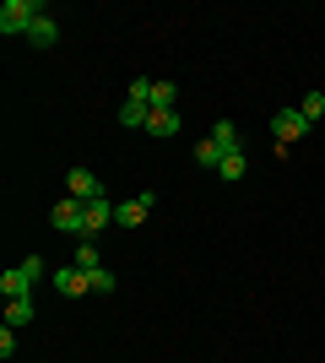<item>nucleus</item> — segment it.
Segmentation results:
<instances>
[{
	"mask_svg": "<svg viewBox=\"0 0 325 363\" xmlns=\"http://www.w3.org/2000/svg\"><path fill=\"white\" fill-rule=\"evenodd\" d=\"M44 11H49L44 0H6V6H0V33H6V38H28V28Z\"/></svg>",
	"mask_w": 325,
	"mask_h": 363,
	"instance_id": "f257e3e1",
	"label": "nucleus"
},
{
	"mask_svg": "<svg viewBox=\"0 0 325 363\" xmlns=\"http://www.w3.org/2000/svg\"><path fill=\"white\" fill-rule=\"evenodd\" d=\"M271 136H277V152L298 147V141L309 136V120L298 114V104H287V108H277V114H271Z\"/></svg>",
	"mask_w": 325,
	"mask_h": 363,
	"instance_id": "f03ea898",
	"label": "nucleus"
},
{
	"mask_svg": "<svg viewBox=\"0 0 325 363\" xmlns=\"http://www.w3.org/2000/svg\"><path fill=\"white\" fill-rule=\"evenodd\" d=\"M108 223H114V201H108V196H98V201H87V206H81V239L98 244V233H103ZM81 239H76V244H81Z\"/></svg>",
	"mask_w": 325,
	"mask_h": 363,
	"instance_id": "7ed1b4c3",
	"label": "nucleus"
},
{
	"mask_svg": "<svg viewBox=\"0 0 325 363\" xmlns=\"http://www.w3.org/2000/svg\"><path fill=\"white\" fill-rule=\"evenodd\" d=\"M152 206H157L152 190H141V196H130V201H120V206H114V223H120V228H141L147 217H152Z\"/></svg>",
	"mask_w": 325,
	"mask_h": 363,
	"instance_id": "20e7f679",
	"label": "nucleus"
},
{
	"mask_svg": "<svg viewBox=\"0 0 325 363\" xmlns=\"http://www.w3.org/2000/svg\"><path fill=\"white\" fill-rule=\"evenodd\" d=\"M55 293H60V298H87V293H93V277L81 272V266H60V272H55Z\"/></svg>",
	"mask_w": 325,
	"mask_h": 363,
	"instance_id": "39448f33",
	"label": "nucleus"
},
{
	"mask_svg": "<svg viewBox=\"0 0 325 363\" xmlns=\"http://www.w3.org/2000/svg\"><path fill=\"white\" fill-rule=\"evenodd\" d=\"M49 223L60 228V233H76V239H81V201L76 196H60L55 206H49Z\"/></svg>",
	"mask_w": 325,
	"mask_h": 363,
	"instance_id": "423d86ee",
	"label": "nucleus"
},
{
	"mask_svg": "<svg viewBox=\"0 0 325 363\" xmlns=\"http://www.w3.org/2000/svg\"><path fill=\"white\" fill-rule=\"evenodd\" d=\"M65 196H76L81 206H87V201H98V196H103V184H98V174H93V168H71V174H65Z\"/></svg>",
	"mask_w": 325,
	"mask_h": 363,
	"instance_id": "0eeeda50",
	"label": "nucleus"
},
{
	"mask_svg": "<svg viewBox=\"0 0 325 363\" xmlns=\"http://www.w3.org/2000/svg\"><path fill=\"white\" fill-rule=\"evenodd\" d=\"M28 44H33V49H55V44H60V22L44 11V16H38V22L28 28Z\"/></svg>",
	"mask_w": 325,
	"mask_h": 363,
	"instance_id": "6e6552de",
	"label": "nucleus"
},
{
	"mask_svg": "<svg viewBox=\"0 0 325 363\" xmlns=\"http://www.w3.org/2000/svg\"><path fill=\"white\" fill-rule=\"evenodd\" d=\"M147 136H179V108H152V114H147Z\"/></svg>",
	"mask_w": 325,
	"mask_h": 363,
	"instance_id": "1a4fd4ad",
	"label": "nucleus"
},
{
	"mask_svg": "<svg viewBox=\"0 0 325 363\" xmlns=\"http://www.w3.org/2000/svg\"><path fill=\"white\" fill-rule=\"evenodd\" d=\"M0 293H6V298H33V277L22 272V266H16V272H6V277H0Z\"/></svg>",
	"mask_w": 325,
	"mask_h": 363,
	"instance_id": "9d476101",
	"label": "nucleus"
},
{
	"mask_svg": "<svg viewBox=\"0 0 325 363\" xmlns=\"http://www.w3.org/2000/svg\"><path fill=\"white\" fill-rule=\"evenodd\" d=\"M217 174H222V184H239L249 174V157H244V152H228V157L217 163Z\"/></svg>",
	"mask_w": 325,
	"mask_h": 363,
	"instance_id": "9b49d317",
	"label": "nucleus"
},
{
	"mask_svg": "<svg viewBox=\"0 0 325 363\" xmlns=\"http://www.w3.org/2000/svg\"><path fill=\"white\" fill-rule=\"evenodd\" d=\"M298 114H304V120H309V130H314V125L325 120V92H304V98H298Z\"/></svg>",
	"mask_w": 325,
	"mask_h": 363,
	"instance_id": "f8f14e48",
	"label": "nucleus"
},
{
	"mask_svg": "<svg viewBox=\"0 0 325 363\" xmlns=\"http://www.w3.org/2000/svg\"><path fill=\"white\" fill-rule=\"evenodd\" d=\"M33 315H38V309H33V298H6V325H11V331H16V325H28Z\"/></svg>",
	"mask_w": 325,
	"mask_h": 363,
	"instance_id": "ddd939ff",
	"label": "nucleus"
},
{
	"mask_svg": "<svg viewBox=\"0 0 325 363\" xmlns=\"http://www.w3.org/2000/svg\"><path fill=\"white\" fill-rule=\"evenodd\" d=\"M147 114H152L147 104H120V125L125 130H147Z\"/></svg>",
	"mask_w": 325,
	"mask_h": 363,
	"instance_id": "4468645a",
	"label": "nucleus"
},
{
	"mask_svg": "<svg viewBox=\"0 0 325 363\" xmlns=\"http://www.w3.org/2000/svg\"><path fill=\"white\" fill-rule=\"evenodd\" d=\"M212 141H217L222 152H239V125H233V120H217V125H212Z\"/></svg>",
	"mask_w": 325,
	"mask_h": 363,
	"instance_id": "2eb2a0df",
	"label": "nucleus"
},
{
	"mask_svg": "<svg viewBox=\"0 0 325 363\" xmlns=\"http://www.w3.org/2000/svg\"><path fill=\"white\" fill-rule=\"evenodd\" d=\"M222 157H228V152L217 147L212 136H206V141H195V163H201V168H217V163H222Z\"/></svg>",
	"mask_w": 325,
	"mask_h": 363,
	"instance_id": "dca6fc26",
	"label": "nucleus"
},
{
	"mask_svg": "<svg viewBox=\"0 0 325 363\" xmlns=\"http://www.w3.org/2000/svg\"><path fill=\"white\" fill-rule=\"evenodd\" d=\"M152 87H157V82H147V76H136V82L125 87V104H147V108H152Z\"/></svg>",
	"mask_w": 325,
	"mask_h": 363,
	"instance_id": "f3484780",
	"label": "nucleus"
},
{
	"mask_svg": "<svg viewBox=\"0 0 325 363\" xmlns=\"http://www.w3.org/2000/svg\"><path fill=\"white\" fill-rule=\"evenodd\" d=\"M71 266H81V272H103V266H98V244H93V239H81V244H76V260H71Z\"/></svg>",
	"mask_w": 325,
	"mask_h": 363,
	"instance_id": "a211bd4d",
	"label": "nucleus"
},
{
	"mask_svg": "<svg viewBox=\"0 0 325 363\" xmlns=\"http://www.w3.org/2000/svg\"><path fill=\"white\" fill-rule=\"evenodd\" d=\"M152 108H179V87H173V82H157L152 87Z\"/></svg>",
	"mask_w": 325,
	"mask_h": 363,
	"instance_id": "6ab92c4d",
	"label": "nucleus"
},
{
	"mask_svg": "<svg viewBox=\"0 0 325 363\" xmlns=\"http://www.w3.org/2000/svg\"><path fill=\"white\" fill-rule=\"evenodd\" d=\"M22 272H28L33 282H44V272H49V266H44V255H28V260H22Z\"/></svg>",
	"mask_w": 325,
	"mask_h": 363,
	"instance_id": "aec40b11",
	"label": "nucleus"
},
{
	"mask_svg": "<svg viewBox=\"0 0 325 363\" xmlns=\"http://www.w3.org/2000/svg\"><path fill=\"white\" fill-rule=\"evenodd\" d=\"M87 277H93V293H114V288H120V282H114L108 272H87Z\"/></svg>",
	"mask_w": 325,
	"mask_h": 363,
	"instance_id": "412c9836",
	"label": "nucleus"
},
{
	"mask_svg": "<svg viewBox=\"0 0 325 363\" xmlns=\"http://www.w3.org/2000/svg\"><path fill=\"white\" fill-rule=\"evenodd\" d=\"M11 352H16V331H11V325H6V331H0V358L11 363Z\"/></svg>",
	"mask_w": 325,
	"mask_h": 363,
	"instance_id": "4be33fe9",
	"label": "nucleus"
}]
</instances>
